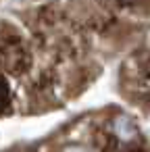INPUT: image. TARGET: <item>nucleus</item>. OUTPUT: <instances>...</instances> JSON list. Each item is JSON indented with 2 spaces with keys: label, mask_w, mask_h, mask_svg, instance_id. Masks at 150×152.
<instances>
[{
  "label": "nucleus",
  "mask_w": 150,
  "mask_h": 152,
  "mask_svg": "<svg viewBox=\"0 0 150 152\" xmlns=\"http://www.w3.org/2000/svg\"><path fill=\"white\" fill-rule=\"evenodd\" d=\"M115 131H117L119 140H123V142H133L138 137V129L131 123V119H127V117H119L115 121Z\"/></svg>",
  "instance_id": "obj_1"
},
{
  "label": "nucleus",
  "mask_w": 150,
  "mask_h": 152,
  "mask_svg": "<svg viewBox=\"0 0 150 152\" xmlns=\"http://www.w3.org/2000/svg\"><path fill=\"white\" fill-rule=\"evenodd\" d=\"M65 152H88V150L81 146H69V148H65Z\"/></svg>",
  "instance_id": "obj_2"
}]
</instances>
